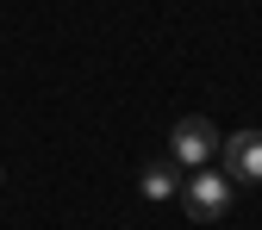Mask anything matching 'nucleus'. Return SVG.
<instances>
[{
	"instance_id": "nucleus-4",
	"label": "nucleus",
	"mask_w": 262,
	"mask_h": 230,
	"mask_svg": "<svg viewBox=\"0 0 262 230\" xmlns=\"http://www.w3.org/2000/svg\"><path fill=\"white\" fill-rule=\"evenodd\" d=\"M138 187H144V199H175V193H181V162H175V156H162V162H144Z\"/></svg>"
},
{
	"instance_id": "nucleus-2",
	"label": "nucleus",
	"mask_w": 262,
	"mask_h": 230,
	"mask_svg": "<svg viewBox=\"0 0 262 230\" xmlns=\"http://www.w3.org/2000/svg\"><path fill=\"white\" fill-rule=\"evenodd\" d=\"M181 199H187V218L193 224H212L231 212V174H219V168H200L187 187H181Z\"/></svg>"
},
{
	"instance_id": "nucleus-1",
	"label": "nucleus",
	"mask_w": 262,
	"mask_h": 230,
	"mask_svg": "<svg viewBox=\"0 0 262 230\" xmlns=\"http://www.w3.org/2000/svg\"><path fill=\"white\" fill-rule=\"evenodd\" d=\"M219 124L212 118H175V131H169V156L181 162V168H206V162L219 156Z\"/></svg>"
},
{
	"instance_id": "nucleus-3",
	"label": "nucleus",
	"mask_w": 262,
	"mask_h": 230,
	"mask_svg": "<svg viewBox=\"0 0 262 230\" xmlns=\"http://www.w3.org/2000/svg\"><path fill=\"white\" fill-rule=\"evenodd\" d=\"M219 156H225V168H231V181H262V131H231V137L219 143Z\"/></svg>"
}]
</instances>
